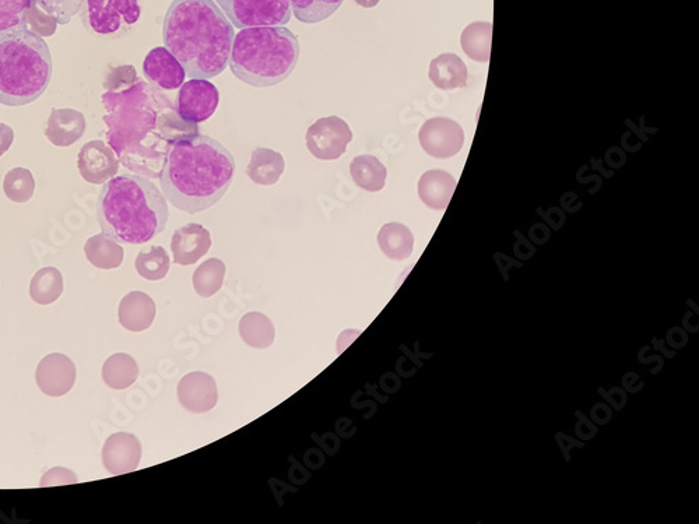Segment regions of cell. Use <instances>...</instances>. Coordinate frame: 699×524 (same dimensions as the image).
Returning <instances> with one entry per match:
<instances>
[{
	"label": "cell",
	"instance_id": "6da1fadb",
	"mask_svg": "<svg viewBox=\"0 0 699 524\" xmlns=\"http://www.w3.org/2000/svg\"><path fill=\"white\" fill-rule=\"evenodd\" d=\"M105 89L107 142L119 163L140 177L160 178L172 146L199 133V126L184 121L170 98L140 79L132 66L112 69Z\"/></svg>",
	"mask_w": 699,
	"mask_h": 524
},
{
	"label": "cell",
	"instance_id": "7a4b0ae2",
	"mask_svg": "<svg viewBox=\"0 0 699 524\" xmlns=\"http://www.w3.org/2000/svg\"><path fill=\"white\" fill-rule=\"evenodd\" d=\"M234 175L233 154L213 137L196 133L172 146L165 158L160 186L175 209L196 214L224 198Z\"/></svg>",
	"mask_w": 699,
	"mask_h": 524
},
{
	"label": "cell",
	"instance_id": "3957f363",
	"mask_svg": "<svg viewBox=\"0 0 699 524\" xmlns=\"http://www.w3.org/2000/svg\"><path fill=\"white\" fill-rule=\"evenodd\" d=\"M234 26L214 0H174L165 14V48L192 79H213L230 62Z\"/></svg>",
	"mask_w": 699,
	"mask_h": 524
},
{
	"label": "cell",
	"instance_id": "277c9868",
	"mask_svg": "<svg viewBox=\"0 0 699 524\" xmlns=\"http://www.w3.org/2000/svg\"><path fill=\"white\" fill-rule=\"evenodd\" d=\"M167 199L150 179L117 175L98 196L97 221L103 234L119 244L143 245L167 227Z\"/></svg>",
	"mask_w": 699,
	"mask_h": 524
},
{
	"label": "cell",
	"instance_id": "5b68a950",
	"mask_svg": "<svg viewBox=\"0 0 699 524\" xmlns=\"http://www.w3.org/2000/svg\"><path fill=\"white\" fill-rule=\"evenodd\" d=\"M300 59V42L283 26L242 28L231 48V72L248 86L273 87L290 77Z\"/></svg>",
	"mask_w": 699,
	"mask_h": 524
},
{
	"label": "cell",
	"instance_id": "8992f818",
	"mask_svg": "<svg viewBox=\"0 0 699 524\" xmlns=\"http://www.w3.org/2000/svg\"><path fill=\"white\" fill-rule=\"evenodd\" d=\"M52 79L47 42L26 26L0 33V104L23 107L37 101Z\"/></svg>",
	"mask_w": 699,
	"mask_h": 524
},
{
	"label": "cell",
	"instance_id": "52a82bcc",
	"mask_svg": "<svg viewBox=\"0 0 699 524\" xmlns=\"http://www.w3.org/2000/svg\"><path fill=\"white\" fill-rule=\"evenodd\" d=\"M79 13L87 31L118 40L138 27L142 5L140 0H84Z\"/></svg>",
	"mask_w": 699,
	"mask_h": 524
},
{
	"label": "cell",
	"instance_id": "ba28073f",
	"mask_svg": "<svg viewBox=\"0 0 699 524\" xmlns=\"http://www.w3.org/2000/svg\"><path fill=\"white\" fill-rule=\"evenodd\" d=\"M233 26L240 28L286 26L291 0H214Z\"/></svg>",
	"mask_w": 699,
	"mask_h": 524
},
{
	"label": "cell",
	"instance_id": "9c48e42d",
	"mask_svg": "<svg viewBox=\"0 0 699 524\" xmlns=\"http://www.w3.org/2000/svg\"><path fill=\"white\" fill-rule=\"evenodd\" d=\"M353 140L349 123L340 116H328L312 123L305 135L307 149L315 158L322 161H335L346 153Z\"/></svg>",
	"mask_w": 699,
	"mask_h": 524
},
{
	"label": "cell",
	"instance_id": "30bf717a",
	"mask_svg": "<svg viewBox=\"0 0 699 524\" xmlns=\"http://www.w3.org/2000/svg\"><path fill=\"white\" fill-rule=\"evenodd\" d=\"M219 103V89L213 83L206 79H191L179 89L175 109L184 121L198 125L212 118Z\"/></svg>",
	"mask_w": 699,
	"mask_h": 524
},
{
	"label": "cell",
	"instance_id": "8fae6325",
	"mask_svg": "<svg viewBox=\"0 0 699 524\" xmlns=\"http://www.w3.org/2000/svg\"><path fill=\"white\" fill-rule=\"evenodd\" d=\"M419 140L428 156L446 160L455 157L463 149L465 132L452 119L432 118L421 126Z\"/></svg>",
	"mask_w": 699,
	"mask_h": 524
},
{
	"label": "cell",
	"instance_id": "7c38bea8",
	"mask_svg": "<svg viewBox=\"0 0 699 524\" xmlns=\"http://www.w3.org/2000/svg\"><path fill=\"white\" fill-rule=\"evenodd\" d=\"M117 154L103 140H91L84 144L77 156V168L84 181L93 185L107 184L119 172Z\"/></svg>",
	"mask_w": 699,
	"mask_h": 524
},
{
	"label": "cell",
	"instance_id": "4fadbf2b",
	"mask_svg": "<svg viewBox=\"0 0 699 524\" xmlns=\"http://www.w3.org/2000/svg\"><path fill=\"white\" fill-rule=\"evenodd\" d=\"M76 365L65 354H49L42 358L35 372V381L44 395H68L76 382Z\"/></svg>",
	"mask_w": 699,
	"mask_h": 524
},
{
	"label": "cell",
	"instance_id": "5bb4252c",
	"mask_svg": "<svg viewBox=\"0 0 699 524\" xmlns=\"http://www.w3.org/2000/svg\"><path fill=\"white\" fill-rule=\"evenodd\" d=\"M179 403L192 414L209 413L219 403V390L212 375L191 372L178 383Z\"/></svg>",
	"mask_w": 699,
	"mask_h": 524
},
{
	"label": "cell",
	"instance_id": "9a60e30c",
	"mask_svg": "<svg viewBox=\"0 0 699 524\" xmlns=\"http://www.w3.org/2000/svg\"><path fill=\"white\" fill-rule=\"evenodd\" d=\"M142 460V443L138 436L128 432H117L104 443L103 464L112 476L138 470Z\"/></svg>",
	"mask_w": 699,
	"mask_h": 524
},
{
	"label": "cell",
	"instance_id": "2e32d148",
	"mask_svg": "<svg viewBox=\"0 0 699 524\" xmlns=\"http://www.w3.org/2000/svg\"><path fill=\"white\" fill-rule=\"evenodd\" d=\"M143 73L160 90H177L185 83L184 66L165 47L151 49L143 62Z\"/></svg>",
	"mask_w": 699,
	"mask_h": 524
},
{
	"label": "cell",
	"instance_id": "e0dca14e",
	"mask_svg": "<svg viewBox=\"0 0 699 524\" xmlns=\"http://www.w3.org/2000/svg\"><path fill=\"white\" fill-rule=\"evenodd\" d=\"M212 244V235L203 225L191 223L178 228L172 235L171 241L175 265H195L207 255Z\"/></svg>",
	"mask_w": 699,
	"mask_h": 524
},
{
	"label": "cell",
	"instance_id": "ac0fdd59",
	"mask_svg": "<svg viewBox=\"0 0 699 524\" xmlns=\"http://www.w3.org/2000/svg\"><path fill=\"white\" fill-rule=\"evenodd\" d=\"M86 128L82 112L73 108H55L49 115L45 136L56 147H69L82 139Z\"/></svg>",
	"mask_w": 699,
	"mask_h": 524
},
{
	"label": "cell",
	"instance_id": "d6986e66",
	"mask_svg": "<svg viewBox=\"0 0 699 524\" xmlns=\"http://www.w3.org/2000/svg\"><path fill=\"white\" fill-rule=\"evenodd\" d=\"M156 315V302L150 295L140 293V291H132V293L125 295L119 304V323L129 332L139 333L149 329L153 325Z\"/></svg>",
	"mask_w": 699,
	"mask_h": 524
},
{
	"label": "cell",
	"instance_id": "ffe728a7",
	"mask_svg": "<svg viewBox=\"0 0 699 524\" xmlns=\"http://www.w3.org/2000/svg\"><path fill=\"white\" fill-rule=\"evenodd\" d=\"M456 189V179L449 172L431 170L421 175L419 196L421 202L432 210L442 211L451 203Z\"/></svg>",
	"mask_w": 699,
	"mask_h": 524
},
{
	"label": "cell",
	"instance_id": "44dd1931",
	"mask_svg": "<svg viewBox=\"0 0 699 524\" xmlns=\"http://www.w3.org/2000/svg\"><path fill=\"white\" fill-rule=\"evenodd\" d=\"M284 168H286V161L283 154L266 147H258L252 151L247 175L256 185L273 186L280 181Z\"/></svg>",
	"mask_w": 699,
	"mask_h": 524
},
{
	"label": "cell",
	"instance_id": "7402d4cb",
	"mask_svg": "<svg viewBox=\"0 0 699 524\" xmlns=\"http://www.w3.org/2000/svg\"><path fill=\"white\" fill-rule=\"evenodd\" d=\"M428 76L439 90L463 89L467 84L465 62L455 54H442L432 59Z\"/></svg>",
	"mask_w": 699,
	"mask_h": 524
},
{
	"label": "cell",
	"instance_id": "603a6c76",
	"mask_svg": "<svg viewBox=\"0 0 699 524\" xmlns=\"http://www.w3.org/2000/svg\"><path fill=\"white\" fill-rule=\"evenodd\" d=\"M377 241L386 258L395 262H402L412 256L414 235L405 224H385L378 232Z\"/></svg>",
	"mask_w": 699,
	"mask_h": 524
},
{
	"label": "cell",
	"instance_id": "cb8c5ba5",
	"mask_svg": "<svg viewBox=\"0 0 699 524\" xmlns=\"http://www.w3.org/2000/svg\"><path fill=\"white\" fill-rule=\"evenodd\" d=\"M84 253L91 265L101 270L118 269L124 263V246L105 234H97L87 239Z\"/></svg>",
	"mask_w": 699,
	"mask_h": 524
},
{
	"label": "cell",
	"instance_id": "d4e9b609",
	"mask_svg": "<svg viewBox=\"0 0 699 524\" xmlns=\"http://www.w3.org/2000/svg\"><path fill=\"white\" fill-rule=\"evenodd\" d=\"M350 175L358 188L367 192H379L385 188L388 170L377 157L361 154L350 163Z\"/></svg>",
	"mask_w": 699,
	"mask_h": 524
},
{
	"label": "cell",
	"instance_id": "484cf974",
	"mask_svg": "<svg viewBox=\"0 0 699 524\" xmlns=\"http://www.w3.org/2000/svg\"><path fill=\"white\" fill-rule=\"evenodd\" d=\"M238 330L244 343L256 350H268L275 343V325L261 312H249L242 316Z\"/></svg>",
	"mask_w": 699,
	"mask_h": 524
},
{
	"label": "cell",
	"instance_id": "4316f807",
	"mask_svg": "<svg viewBox=\"0 0 699 524\" xmlns=\"http://www.w3.org/2000/svg\"><path fill=\"white\" fill-rule=\"evenodd\" d=\"M139 365L129 354L111 355L103 367V381L108 388L124 390L131 388L138 381Z\"/></svg>",
	"mask_w": 699,
	"mask_h": 524
},
{
	"label": "cell",
	"instance_id": "83f0119b",
	"mask_svg": "<svg viewBox=\"0 0 699 524\" xmlns=\"http://www.w3.org/2000/svg\"><path fill=\"white\" fill-rule=\"evenodd\" d=\"M491 41H493V24L477 21L463 30L460 44L463 52L473 61L486 63L490 61Z\"/></svg>",
	"mask_w": 699,
	"mask_h": 524
},
{
	"label": "cell",
	"instance_id": "f1b7e54d",
	"mask_svg": "<svg viewBox=\"0 0 699 524\" xmlns=\"http://www.w3.org/2000/svg\"><path fill=\"white\" fill-rule=\"evenodd\" d=\"M226 273L227 266L223 260L207 259L193 273V288L196 294L202 298H210L219 293L226 279Z\"/></svg>",
	"mask_w": 699,
	"mask_h": 524
},
{
	"label": "cell",
	"instance_id": "f546056e",
	"mask_svg": "<svg viewBox=\"0 0 699 524\" xmlns=\"http://www.w3.org/2000/svg\"><path fill=\"white\" fill-rule=\"evenodd\" d=\"M63 293V277L56 267L38 270L31 280L30 295L38 305L54 304Z\"/></svg>",
	"mask_w": 699,
	"mask_h": 524
},
{
	"label": "cell",
	"instance_id": "4dcf8cb0",
	"mask_svg": "<svg viewBox=\"0 0 699 524\" xmlns=\"http://www.w3.org/2000/svg\"><path fill=\"white\" fill-rule=\"evenodd\" d=\"M135 266L143 279L160 281L170 272L171 260L163 246H150L149 251L139 252Z\"/></svg>",
	"mask_w": 699,
	"mask_h": 524
},
{
	"label": "cell",
	"instance_id": "1f68e13d",
	"mask_svg": "<svg viewBox=\"0 0 699 524\" xmlns=\"http://www.w3.org/2000/svg\"><path fill=\"white\" fill-rule=\"evenodd\" d=\"M344 0H291L295 19L305 24H316L335 14Z\"/></svg>",
	"mask_w": 699,
	"mask_h": 524
},
{
	"label": "cell",
	"instance_id": "d6a6232c",
	"mask_svg": "<svg viewBox=\"0 0 699 524\" xmlns=\"http://www.w3.org/2000/svg\"><path fill=\"white\" fill-rule=\"evenodd\" d=\"M3 192L14 203H27L33 199L35 179L33 172L27 168H12L3 179Z\"/></svg>",
	"mask_w": 699,
	"mask_h": 524
},
{
	"label": "cell",
	"instance_id": "836d02e7",
	"mask_svg": "<svg viewBox=\"0 0 699 524\" xmlns=\"http://www.w3.org/2000/svg\"><path fill=\"white\" fill-rule=\"evenodd\" d=\"M31 0H0V33L26 26Z\"/></svg>",
	"mask_w": 699,
	"mask_h": 524
},
{
	"label": "cell",
	"instance_id": "e575fe53",
	"mask_svg": "<svg viewBox=\"0 0 699 524\" xmlns=\"http://www.w3.org/2000/svg\"><path fill=\"white\" fill-rule=\"evenodd\" d=\"M38 6L54 17L58 24L65 26L82 9L84 0H33Z\"/></svg>",
	"mask_w": 699,
	"mask_h": 524
},
{
	"label": "cell",
	"instance_id": "d590c367",
	"mask_svg": "<svg viewBox=\"0 0 699 524\" xmlns=\"http://www.w3.org/2000/svg\"><path fill=\"white\" fill-rule=\"evenodd\" d=\"M58 21L45 13L37 3L31 0L26 17V27L40 37H51L55 34Z\"/></svg>",
	"mask_w": 699,
	"mask_h": 524
},
{
	"label": "cell",
	"instance_id": "8d00e7d4",
	"mask_svg": "<svg viewBox=\"0 0 699 524\" xmlns=\"http://www.w3.org/2000/svg\"><path fill=\"white\" fill-rule=\"evenodd\" d=\"M77 481L79 478L72 470L65 469V467H55L42 476L40 485L42 488L55 487V485L76 484Z\"/></svg>",
	"mask_w": 699,
	"mask_h": 524
},
{
	"label": "cell",
	"instance_id": "74e56055",
	"mask_svg": "<svg viewBox=\"0 0 699 524\" xmlns=\"http://www.w3.org/2000/svg\"><path fill=\"white\" fill-rule=\"evenodd\" d=\"M14 142V130L6 123L0 122V158L5 156Z\"/></svg>",
	"mask_w": 699,
	"mask_h": 524
},
{
	"label": "cell",
	"instance_id": "f35d334b",
	"mask_svg": "<svg viewBox=\"0 0 699 524\" xmlns=\"http://www.w3.org/2000/svg\"><path fill=\"white\" fill-rule=\"evenodd\" d=\"M358 6L364 7V9H372V7L378 6L381 0H354Z\"/></svg>",
	"mask_w": 699,
	"mask_h": 524
}]
</instances>
